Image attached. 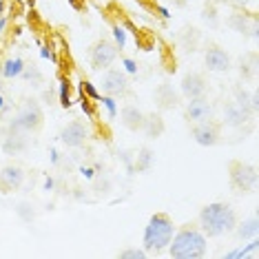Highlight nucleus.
I'll use <instances>...</instances> for the list:
<instances>
[{
  "mask_svg": "<svg viewBox=\"0 0 259 259\" xmlns=\"http://www.w3.org/2000/svg\"><path fill=\"white\" fill-rule=\"evenodd\" d=\"M82 111H84L89 117L96 115V107H93V102H91V100H87L84 96H82Z\"/></svg>",
  "mask_w": 259,
  "mask_h": 259,
  "instance_id": "7c9ffc66",
  "label": "nucleus"
},
{
  "mask_svg": "<svg viewBox=\"0 0 259 259\" xmlns=\"http://www.w3.org/2000/svg\"><path fill=\"white\" fill-rule=\"evenodd\" d=\"M164 128H166V124H164L162 115L160 113H151V115H144V124H142V131L146 138L151 140H157L160 135L164 133Z\"/></svg>",
  "mask_w": 259,
  "mask_h": 259,
  "instance_id": "4be33fe9",
  "label": "nucleus"
},
{
  "mask_svg": "<svg viewBox=\"0 0 259 259\" xmlns=\"http://www.w3.org/2000/svg\"><path fill=\"white\" fill-rule=\"evenodd\" d=\"M202 18L208 22L210 27H217V25H220V18H217L215 7H206V9H204V14H202Z\"/></svg>",
  "mask_w": 259,
  "mask_h": 259,
  "instance_id": "cd10ccee",
  "label": "nucleus"
},
{
  "mask_svg": "<svg viewBox=\"0 0 259 259\" xmlns=\"http://www.w3.org/2000/svg\"><path fill=\"white\" fill-rule=\"evenodd\" d=\"M22 69H25V62H22L20 58H14V60H7V62H5L3 73L7 75V78H16V75L22 73Z\"/></svg>",
  "mask_w": 259,
  "mask_h": 259,
  "instance_id": "393cba45",
  "label": "nucleus"
},
{
  "mask_svg": "<svg viewBox=\"0 0 259 259\" xmlns=\"http://www.w3.org/2000/svg\"><path fill=\"white\" fill-rule=\"evenodd\" d=\"M31 208H33V206H29V204H20V206H18V215H20L25 222H31L33 217H36V213H33Z\"/></svg>",
  "mask_w": 259,
  "mask_h": 259,
  "instance_id": "c85d7f7f",
  "label": "nucleus"
},
{
  "mask_svg": "<svg viewBox=\"0 0 259 259\" xmlns=\"http://www.w3.org/2000/svg\"><path fill=\"white\" fill-rule=\"evenodd\" d=\"M25 184V170L18 164H7V166L0 168V191L3 193H11L18 191Z\"/></svg>",
  "mask_w": 259,
  "mask_h": 259,
  "instance_id": "4468645a",
  "label": "nucleus"
},
{
  "mask_svg": "<svg viewBox=\"0 0 259 259\" xmlns=\"http://www.w3.org/2000/svg\"><path fill=\"white\" fill-rule=\"evenodd\" d=\"M235 233H237V237L241 241L255 239L257 235H259V220H257V215H250V217H246L244 222H237V226H235Z\"/></svg>",
  "mask_w": 259,
  "mask_h": 259,
  "instance_id": "412c9836",
  "label": "nucleus"
},
{
  "mask_svg": "<svg viewBox=\"0 0 259 259\" xmlns=\"http://www.w3.org/2000/svg\"><path fill=\"white\" fill-rule=\"evenodd\" d=\"M27 5H29V7H33V5H36V0H27Z\"/></svg>",
  "mask_w": 259,
  "mask_h": 259,
  "instance_id": "4c0bfd02",
  "label": "nucleus"
},
{
  "mask_svg": "<svg viewBox=\"0 0 259 259\" xmlns=\"http://www.w3.org/2000/svg\"><path fill=\"white\" fill-rule=\"evenodd\" d=\"M250 120H252V115L248 113V111L241 109L235 100H231V102L224 104V124H226V126L241 128L244 124H248Z\"/></svg>",
  "mask_w": 259,
  "mask_h": 259,
  "instance_id": "2eb2a0df",
  "label": "nucleus"
},
{
  "mask_svg": "<svg viewBox=\"0 0 259 259\" xmlns=\"http://www.w3.org/2000/svg\"><path fill=\"white\" fill-rule=\"evenodd\" d=\"M102 93L109 98H124L131 93V82H128L126 73L122 69H104L102 80H100Z\"/></svg>",
  "mask_w": 259,
  "mask_h": 259,
  "instance_id": "423d86ee",
  "label": "nucleus"
},
{
  "mask_svg": "<svg viewBox=\"0 0 259 259\" xmlns=\"http://www.w3.org/2000/svg\"><path fill=\"white\" fill-rule=\"evenodd\" d=\"M233 100L239 104L244 111H248V113L255 117L257 111H259V96L255 89H246V87H235L233 89Z\"/></svg>",
  "mask_w": 259,
  "mask_h": 259,
  "instance_id": "a211bd4d",
  "label": "nucleus"
},
{
  "mask_svg": "<svg viewBox=\"0 0 259 259\" xmlns=\"http://www.w3.org/2000/svg\"><path fill=\"white\" fill-rule=\"evenodd\" d=\"M239 75L244 78V82L257 80V51H248L239 58Z\"/></svg>",
  "mask_w": 259,
  "mask_h": 259,
  "instance_id": "aec40b11",
  "label": "nucleus"
},
{
  "mask_svg": "<svg viewBox=\"0 0 259 259\" xmlns=\"http://www.w3.org/2000/svg\"><path fill=\"white\" fill-rule=\"evenodd\" d=\"M191 135H193V140H195L199 146L210 149V146L220 144V140H222V124H220V122H215L213 117L202 120V122H193Z\"/></svg>",
  "mask_w": 259,
  "mask_h": 259,
  "instance_id": "0eeeda50",
  "label": "nucleus"
},
{
  "mask_svg": "<svg viewBox=\"0 0 259 259\" xmlns=\"http://www.w3.org/2000/svg\"><path fill=\"white\" fill-rule=\"evenodd\" d=\"M175 233V224L166 213H155L144 228V250L146 252H162L170 244Z\"/></svg>",
  "mask_w": 259,
  "mask_h": 259,
  "instance_id": "7ed1b4c3",
  "label": "nucleus"
},
{
  "mask_svg": "<svg viewBox=\"0 0 259 259\" xmlns=\"http://www.w3.org/2000/svg\"><path fill=\"white\" fill-rule=\"evenodd\" d=\"M197 226L206 237H224V235L233 233L237 226V213L231 204L226 202H213L206 204L199 210Z\"/></svg>",
  "mask_w": 259,
  "mask_h": 259,
  "instance_id": "f257e3e1",
  "label": "nucleus"
},
{
  "mask_svg": "<svg viewBox=\"0 0 259 259\" xmlns=\"http://www.w3.org/2000/svg\"><path fill=\"white\" fill-rule=\"evenodd\" d=\"M153 164H155V153L149 146H142L138 151V157H135V170L138 173H146V170H151Z\"/></svg>",
  "mask_w": 259,
  "mask_h": 259,
  "instance_id": "5701e85b",
  "label": "nucleus"
},
{
  "mask_svg": "<svg viewBox=\"0 0 259 259\" xmlns=\"http://www.w3.org/2000/svg\"><path fill=\"white\" fill-rule=\"evenodd\" d=\"M89 126L84 124L82 120H73L69 122L67 126L62 128L60 133V140L64 146H69V149H80V146L87 144V140H89Z\"/></svg>",
  "mask_w": 259,
  "mask_h": 259,
  "instance_id": "9d476101",
  "label": "nucleus"
},
{
  "mask_svg": "<svg viewBox=\"0 0 259 259\" xmlns=\"http://www.w3.org/2000/svg\"><path fill=\"white\" fill-rule=\"evenodd\" d=\"M60 104L64 109L71 107V96H69V80H62L60 82Z\"/></svg>",
  "mask_w": 259,
  "mask_h": 259,
  "instance_id": "bb28decb",
  "label": "nucleus"
},
{
  "mask_svg": "<svg viewBox=\"0 0 259 259\" xmlns=\"http://www.w3.org/2000/svg\"><path fill=\"white\" fill-rule=\"evenodd\" d=\"M5 109H7V104H5V100H3V98H0V113H3V111H5Z\"/></svg>",
  "mask_w": 259,
  "mask_h": 259,
  "instance_id": "c9c22d12",
  "label": "nucleus"
},
{
  "mask_svg": "<svg viewBox=\"0 0 259 259\" xmlns=\"http://www.w3.org/2000/svg\"><path fill=\"white\" fill-rule=\"evenodd\" d=\"M206 239L208 237L199 231L197 224H184L180 231L173 233V239L166 246L168 255L173 259H199L208 250Z\"/></svg>",
  "mask_w": 259,
  "mask_h": 259,
  "instance_id": "f03ea898",
  "label": "nucleus"
},
{
  "mask_svg": "<svg viewBox=\"0 0 259 259\" xmlns=\"http://www.w3.org/2000/svg\"><path fill=\"white\" fill-rule=\"evenodd\" d=\"M215 113V107L213 102H210L206 96L202 98H191L186 102V109H184V117L188 122H202V120H208V117H213Z\"/></svg>",
  "mask_w": 259,
  "mask_h": 259,
  "instance_id": "f8f14e48",
  "label": "nucleus"
},
{
  "mask_svg": "<svg viewBox=\"0 0 259 259\" xmlns=\"http://www.w3.org/2000/svg\"><path fill=\"white\" fill-rule=\"evenodd\" d=\"M117 58V45H113L111 40H98L96 45L91 47V64L96 71H104L111 64L115 62Z\"/></svg>",
  "mask_w": 259,
  "mask_h": 259,
  "instance_id": "6e6552de",
  "label": "nucleus"
},
{
  "mask_svg": "<svg viewBox=\"0 0 259 259\" xmlns=\"http://www.w3.org/2000/svg\"><path fill=\"white\" fill-rule=\"evenodd\" d=\"M228 180L235 193L239 195H252L257 191V166L239 160L228 162Z\"/></svg>",
  "mask_w": 259,
  "mask_h": 259,
  "instance_id": "39448f33",
  "label": "nucleus"
},
{
  "mask_svg": "<svg viewBox=\"0 0 259 259\" xmlns=\"http://www.w3.org/2000/svg\"><path fill=\"white\" fill-rule=\"evenodd\" d=\"M231 3L235 5V7H241V9H244V7H246V5H248V3H250V0H231Z\"/></svg>",
  "mask_w": 259,
  "mask_h": 259,
  "instance_id": "72a5a7b5",
  "label": "nucleus"
},
{
  "mask_svg": "<svg viewBox=\"0 0 259 259\" xmlns=\"http://www.w3.org/2000/svg\"><path fill=\"white\" fill-rule=\"evenodd\" d=\"M153 98H155V104L160 111H173L180 107V100H182V93L173 89V84L170 82L164 80L162 84H157L155 93H153Z\"/></svg>",
  "mask_w": 259,
  "mask_h": 259,
  "instance_id": "ddd939ff",
  "label": "nucleus"
},
{
  "mask_svg": "<svg viewBox=\"0 0 259 259\" xmlns=\"http://www.w3.org/2000/svg\"><path fill=\"white\" fill-rule=\"evenodd\" d=\"M5 29V18H0V31H3Z\"/></svg>",
  "mask_w": 259,
  "mask_h": 259,
  "instance_id": "e433bc0d",
  "label": "nucleus"
},
{
  "mask_svg": "<svg viewBox=\"0 0 259 259\" xmlns=\"http://www.w3.org/2000/svg\"><path fill=\"white\" fill-rule=\"evenodd\" d=\"M228 25H231L235 31L241 33V36L257 40V18L255 16H246V14H233L228 18Z\"/></svg>",
  "mask_w": 259,
  "mask_h": 259,
  "instance_id": "f3484780",
  "label": "nucleus"
},
{
  "mask_svg": "<svg viewBox=\"0 0 259 259\" xmlns=\"http://www.w3.org/2000/svg\"><path fill=\"white\" fill-rule=\"evenodd\" d=\"M170 3L175 5V7H180V9H184L186 5H188V0H170Z\"/></svg>",
  "mask_w": 259,
  "mask_h": 259,
  "instance_id": "f704fd0d",
  "label": "nucleus"
},
{
  "mask_svg": "<svg viewBox=\"0 0 259 259\" xmlns=\"http://www.w3.org/2000/svg\"><path fill=\"white\" fill-rule=\"evenodd\" d=\"M5 155H22L27 149H29V142H27V133H20V131H7L3 138V144H0Z\"/></svg>",
  "mask_w": 259,
  "mask_h": 259,
  "instance_id": "dca6fc26",
  "label": "nucleus"
},
{
  "mask_svg": "<svg viewBox=\"0 0 259 259\" xmlns=\"http://www.w3.org/2000/svg\"><path fill=\"white\" fill-rule=\"evenodd\" d=\"M80 84H82V93H87V96H89V98H93V100H100V93L96 91V87H93V84H91V82L82 80V82H80Z\"/></svg>",
  "mask_w": 259,
  "mask_h": 259,
  "instance_id": "c756f323",
  "label": "nucleus"
},
{
  "mask_svg": "<svg viewBox=\"0 0 259 259\" xmlns=\"http://www.w3.org/2000/svg\"><path fill=\"white\" fill-rule=\"evenodd\" d=\"M180 42L186 51H195V47L199 42V31L195 27H184L180 31Z\"/></svg>",
  "mask_w": 259,
  "mask_h": 259,
  "instance_id": "b1692460",
  "label": "nucleus"
},
{
  "mask_svg": "<svg viewBox=\"0 0 259 259\" xmlns=\"http://www.w3.org/2000/svg\"><path fill=\"white\" fill-rule=\"evenodd\" d=\"M45 126V111L38 104V100L29 98L22 102L16 117L9 122L7 131H20V133H40Z\"/></svg>",
  "mask_w": 259,
  "mask_h": 259,
  "instance_id": "20e7f679",
  "label": "nucleus"
},
{
  "mask_svg": "<svg viewBox=\"0 0 259 259\" xmlns=\"http://www.w3.org/2000/svg\"><path fill=\"white\" fill-rule=\"evenodd\" d=\"M102 102H104V104H107L109 113H111V115H115V104H113V98H109V96H107V98H104V100H102Z\"/></svg>",
  "mask_w": 259,
  "mask_h": 259,
  "instance_id": "2f4dec72",
  "label": "nucleus"
},
{
  "mask_svg": "<svg viewBox=\"0 0 259 259\" xmlns=\"http://www.w3.org/2000/svg\"><path fill=\"white\" fill-rule=\"evenodd\" d=\"M69 3H71V7H73V9H78V11L84 9V0H69Z\"/></svg>",
  "mask_w": 259,
  "mask_h": 259,
  "instance_id": "473e14b6",
  "label": "nucleus"
},
{
  "mask_svg": "<svg viewBox=\"0 0 259 259\" xmlns=\"http://www.w3.org/2000/svg\"><path fill=\"white\" fill-rule=\"evenodd\" d=\"M144 111L135 104H124L120 111V117H122V124H124L128 131H142V124H144Z\"/></svg>",
  "mask_w": 259,
  "mask_h": 259,
  "instance_id": "6ab92c4d",
  "label": "nucleus"
},
{
  "mask_svg": "<svg viewBox=\"0 0 259 259\" xmlns=\"http://www.w3.org/2000/svg\"><path fill=\"white\" fill-rule=\"evenodd\" d=\"M180 93H182V98H186V100L202 98L208 93V80L197 71H188V73H184V78L180 82Z\"/></svg>",
  "mask_w": 259,
  "mask_h": 259,
  "instance_id": "9b49d317",
  "label": "nucleus"
},
{
  "mask_svg": "<svg viewBox=\"0 0 259 259\" xmlns=\"http://www.w3.org/2000/svg\"><path fill=\"white\" fill-rule=\"evenodd\" d=\"M149 252H146L144 248H124L117 252V257L120 259H144Z\"/></svg>",
  "mask_w": 259,
  "mask_h": 259,
  "instance_id": "a878e982",
  "label": "nucleus"
},
{
  "mask_svg": "<svg viewBox=\"0 0 259 259\" xmlns=\"http://www.w3.org/2000/svg\"><path fill=\"white\" fill-rule=\"evenodd\" d=\"M204 62L208 71L215 73H226L231 71V54H228L224 47H220L217 42H208L204 51Z\"/></svg>",
  "mask_w": 259,
  "mask_h": 259,
  "instance_id": "1a4fd4ad",
  "label": "nucleus"
}]
</instances>
